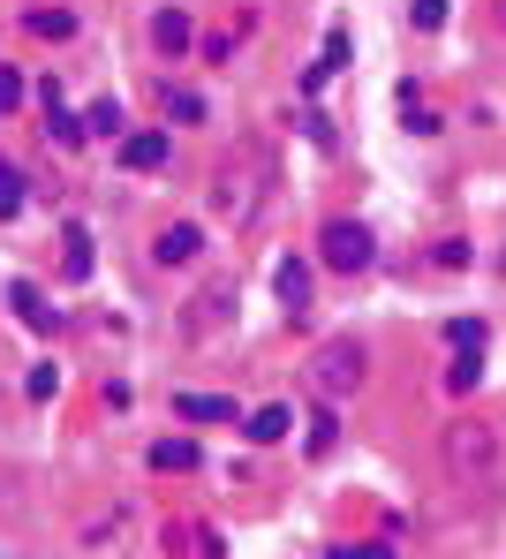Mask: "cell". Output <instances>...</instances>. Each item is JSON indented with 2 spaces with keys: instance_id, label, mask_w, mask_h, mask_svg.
I'll return each instance as SVG.
<instances>
[{
  "instance_id": "11",
  "label": "cell",
  "mask_w": 506,
  "mask_h": 559,
  "mask_svg": "<svg viewBox=\"0 0 506 559\" xmlns=\"http://www.w3.org/2000/svg\"><path fill=\"white\" fill-rule=\"evenodd\" d=\"M273 287H280V302H288V310H310V265H303V258H280Z\"/></svg>"
},
{
  "instance_id": "3",
  "label": "cell",
  "mask_w": 506,
  "mask_h": 559,
  "mask_svg": "<svg viewBox=\"0 0 506 559\" xmlns=\"http://www.w3.org/2000/svg\"><path fill=\"white\" fill-rule=\"evenodd\" d=\"M363 378H371V356H363V341H325V348L310 356V393H317L325 408H340L348 393H363Z\"/></svg>"
},
{
  "instance_id": "19",
  "label": "cell",
  "mask_w": 506,
  "mask_h": 559,
  "mask_svg": "<svg viewBox=\"0 0 506 559\" xmlns=\"http://www.w3.org/2000/svg\"><path fill=\"white\" fill-rule=\"evenodd\" d=\"M325 559H401L394 545H325Z\"/></svg>"
},
{
  "instance_id": "10",
  "label": "cell",
  "mask_w": 506,
  "mask_h": 559,
  "mask_svg": "<svg viewBox=\"0 0 506 559\" xmlns=\"http://www.w3.org/2000/svg\"><path fill=\"white\" fill-rule=\"evenodd\" d=\"M197 250H204V235L190 227V219H174V227H159V242H152V258H159V265H190Z\"/></svg>"
},
{
  "instance_id": "20",
  "label": "cell",
  "mask_w": 506,
  "mask_h": 559,
  "mask_svg": "<svg viewBox=\"0 0 506 559\" xmlns=\"http://www.w3.org/2000/svg\"><path fill=\"white\" fill-rule=\"evenodd\" d=\"M15 106H23V76H15V69H0V114H15Z\"/></svg>"
},
{
  "instance_id": "1",
  "label": "cell",
  "mask_w": 506,
  "mask_h": 559,
  "mask_svg": "<svg viewBox=\"0 0 506 559\" xmlns=\"http://www.w3.org/2000/svg\"><path fill=\"white\" fill-rule=\"evenodd\" d=\"M273 182H280L273 144H265V136H242V144H227V159H219V175H212V212H219L227 227H257V212L273 204Z\"/></svg>"
},
{
  "instance_id": "14",
  "label": "cell",
  "mask_w": 506,
  "mask_h": 559,
  "mask_svg": "<svg viewBox=\"0 0 506 559\" xmlns=\"http://www.w3.org/2000/svg\"><path fill=\"white\" fill-rule=\"evenodd\" d=\"M23 23H31L38 38H69V31H76V15H69V8H31Z\"/></svg>"
},
{
  "instance_id": "22",
  "label": "cell",
  "mask_w": 506,
  "mask_h": 559,
  "mask_svg": "<svg viewBox=\"0 0 506 559\" xmlns=\"http://www.w3.org/2000/svg\"><path fill=\"white\" fill-rule=\"evenodd\" d=\"M167 106H174V121H197V114H204L197 92H167Z\"/></svg>"
},
{
  "instance_id": "4",
  "label": "cell",
  "mask_w": 506,
  "mask_h": 559,
  "mask_svg": "<svg viewBox=\"0 0 506 559\" xmlns=\"http://www.w3.org/2000/svg\"><path fill=\"white\" fill-rule=\"evenodd\" d=\"M371 258H378V235H371L363 219H333V227L317 235V265H325V273H371Z\"/></svg>"
},
{
  "instance_id": "16",
  "label": "cell",
  "mask_w": 506,
  "mask_h": 559,
  "mask_svg": "<svg viewBox=\"0 0 506 559\" xmlns=\"http://www.w3.org/2000/svg\"><path fill=\"white\" fill-rule=\"evenodd\" d=\"M23 212V175H15V159H0V219H15Z\"/></svg>"
},
{
  "instance_id": "9",
  "label": "cell",
  "mask_w": 506,
  "mask_h": 559,
  "mask_svg": "<svg viewBox=\"0 0 506 559\" xmlns=\"http://www.w3.org/2000/svg\"><path fill=\"white\" fill-rule=\"evenodd\" d=\"M8 302H15V318H23L31 333H53V325H61V310H53V302H46L31 280H15V287H8Z\"/></svg>"
},
{
  "instance_id": "23",
  "label": "cell",
  "mask_w": 506,
  "mask_h": 559,
  "mask_svg": "<svg viewBox=\"0 0 506 559\" xmlns=\"http://www.w3.org/2000/svg\"><path fill=\"white\" fill-rule=\"evenodd\" d=\"M310 454H333V408H325V416L310 424Z\"/></svg>"
},
{
  "instance_id": "25",
  "label": "cell",
  "mask_w": 506,
  "mask_h": 559,
  "mask_svg": "<svg viewBox=\"0 0 506 559\" xmlns=\"http://www.w3.org/2000/svg\"><path fill=\"white\" fill-rule=\"evenodd\" d=\"M492 15H499V31H506V0H492Z\"/></svg>"
},
{
  "instance_id": "7",
  "label": "cell",
  "mask_w": 506,
  "mask_h": 559,
  "mask_svg": "<svg viewBox=\"0 0 506 559\" xmlns=\"http://www.w3.org/2000/svg\"><path fill=\"white\" fill-rule=\"evenodd\" d=\"M121 167H129V175H159V167H167V136H159V129L121 136Z\"/></svg>"
},
{
  "instance_id": "13",
  "label": "cell",
  "mask_w": 506,
  "mask_h": 559,
  "mask_svg": "<svg viewBox=\"0 0 506 559\" xmlns=\"http://www.w3.org/2000/svg\"><path fill=\"white\" fill-rule=\"evenodd\" d=\"M197 462L204 454L190 447V439H159V447H152V468H159V476H190Z\"/></svg>"
},
{
  "instance_id": "24",
  "label": "cell",
  "mask_w": 506,
  "mask_h": 559,
  "mask_svg": "<svg viewBox=\"0 0 506 559\" xmlns=\"http://www.w3.org/2000/svg\"><path fill=\"white\" fill-rule=\"evenodd\" d=\"M415 23H423V31H438V23H446V0H415Z\"/></svg>"
},
{
  "instance_id": "12",
  "label": "cell",
  "mask_w": 506,
  "mask_h": 559,
  "mask_svg": "<svg viewBox=\"0 0 506 559\" xmlns=\"http://www.w3.org/2000/svg\"><path fill=\"white\" fill-rule=\"evenodd\" d=\"M242 431H250V439H257V447H280V439H288V431H296V416H288V408H280V401H273V408H257V416H250V424H242Z\"/></svg>"
},
{
  "instance_id": "8",
  "label": "cell",
  "mask_w": 506,
  "mask_h": 559,
  "mask_svg": "<svg viewBox=\"0 0 506 559\" xmlns=\"http://www.w3.org/2000/svg\"><path fill=\"white\" fill-rule=\"evenodd\" d=\"M174 416H190V424H242V408L227 393H174Z\"/></svg>"
},
{
  "instance_id": "17",
  "label": "cell",
  "mask_w": 506,
  "mask_h": 559,
  "mask_svg": "<svg viewBox=\"0 0 506 559\" xmlns=\"http://www.w3.org/2000/svg\"><path fill=\"white\" fill-rule=\"evenodd\" d=\"M242 31H250V15H242L234 31H212V38H204V61H234V46H242Z\"/></svg>"
},
{
  "instance_id": "2",
  "label": "cell",
  "mask_w": 506,
  "mask_h": 559,
  "mask_svg": "<svg viewBox=\"0 0 506 559\" xmlns=\"http://www.w3.org/2000/svg\"><path fill=\"white\" fill-rule=\"evenodd\" d=\"M438 462H446V476H454L461 491H499L506 484V431L484 424V416H461V424H446Z\"/></svg>"
},
{
  "instance_id": "21",
  "label": "cell",
  "mask_w": 506,
  "mask_h": 559,
  "mask_svg": "<svg viewBox=\"0 0 506 559\" xmlns=\"http://www.w3.org/2000/svg\"><path fill=\"white\" fill-rule=\"evenodd\" d=\"M446 385H454V393H469V385H477V348H469V356H461V364L446 371Z\"/></svg>"
},
{
  "instance_id": "15",
  "label": "cell",
  "mask_w": 506,
  "mask_h": 559,
  "mask_svg": "<svg viewBox=\"0 0 506 559\" xmlns=\"http://www.w3.org/2000/svg\"><path fill=\"white\" fill-rule=\"evenodd\" d=\"M61 242H69V250H61V265H69V280H84V273H92V235H84V227H69Z\"/></svg>"
},
{
  "instance_id": "6",
  "label": "cell",
  "mask_w": 506,
  "mask_h": 559,
  "mask_svg": "<svg viewBox=\"0 0 506 559\" xmlns=\"http://www.w3.org/2000/svg\"><path fill=\"white\" fill-rule=\"evenodd\" d=\"M152 46L174 61V53H190V46H197V23H190L182 8H159V15H152Z\"/></svg>"
},
{
  "instance_id": "18",
  "label": "cell",
  "mask_w": 506,
  "mask_h": 559,
  "mask_svg": "<svg viewBox=\"0 0 506 559\" xmlns=\"http://www.w3.org/2000/svg\"><path fill=\"white\" fill-rule=\"evenodd\" d=\"M84 129H92V136H121V106H113V98H99V106L84 114Z\"/></svg>"
},
{
  "instance_id": "5",
  "label": "cell",
  "mask_w": 506,
  "mask_h": 559,
  "mask_svg": "<svg viewBox=\"0 0 506 559\" xmlns=\"http://www.w3.org/2000/svg\"><path fill=\"white\" fill-rule=\"evenodd\" d=\"M219 325H234V287H227V280L197 287V295H190V310H182V333H190V341H212Z\"/></svg>"
}]
</instances>
